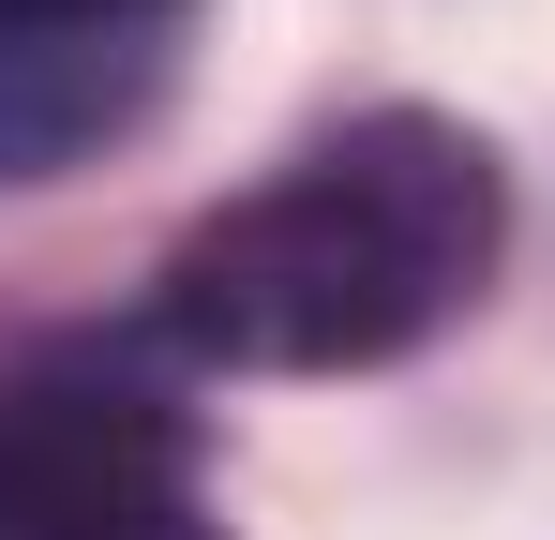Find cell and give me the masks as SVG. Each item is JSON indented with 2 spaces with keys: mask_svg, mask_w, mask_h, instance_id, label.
<instances>
[{
  "mask_svg": "<svg viewBox=\"0 0 555 540\" xmlns=\"http://www.w3.org/2000/svg\"><path fill=\"white\" fill-rule=\"evenodd\" d=\"M495 241H511L495 151L436 105H375L256 195L195 210L151 270V331L210 375H361L436 346L495 285Z\"/></svg>",
  "mask_w": 555,
  "mask_h": 540,
  "instance_id": "1",
  "label": "cell"
},
{
  "mask_svg": "<svg viewBox=\"0 0 555 540\" xmlns=\"http://www.w3.org/2000/svg\"><path fill=\"white\" fill-rule=\"evenodd\" d=\"M0 540H225L195 496V436L166 390L46 360L0 375Z\"/></svg>",
  "mask_w": 555,
  "mask_h": 540,
  "instance_id": "2",
  "label": "cell"
},
{
  "mask_svg": "<svg viewBox=\"0 0 555 540\" xmlns=\"http://www.w3.org/2000/svg\"><path fill=\"white\" fill-rule=\"evenodd\" d=\"M151 76H166V46H0V180H46L91 136H120Z\"/></svg>",
  "mask_w": 555,
  "mask_h": 540,
  "instance_id": "3",
  "label": "cell"
},
{
  "mask_svg": "<svg viewBox=\"0 0 555 540\" xmlns=\"http://www.w3.org/2000/svg\"><path fill=\"white\" fill-rule=\"evenodd\" d=\"M181 0H0V46H151Z\"/></svg>",
  "mask_w": 555,
  "mask_h": 540,
  "instance_id": "4",
  "label": "cell"
}]
</instances>
